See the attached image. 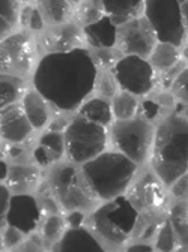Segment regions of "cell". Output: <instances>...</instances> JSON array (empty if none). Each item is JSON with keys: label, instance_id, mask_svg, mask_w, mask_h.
I'll use <instances>...</instances> for the list:
<instances>
[{"label": "cell", "instance_id": "1", "mask_svg": "<svg viewBox=\"0 0 188 252\" xmlns=\"http://www.w3.org/2000/svg\"><path fill=\"white\" fill-rule=\"evenodd\" d=\"M97 65L90 53L75 47L45 54L35 69V90L59 111L80 107L93 90Z\"/></svg>", "mask_w": 188, "mask_h": 252}, {"label": "cell", "instance_id": "2", "mask_svg": "<svg viewBox=\"0 0 188 252\" xmlns=\"http://www.w3.org/2000/svg\"><path fill=\"white\" fill-rule=\"evenodd\" d=\"M188 126L187 119L178 114L166 117L152 137V164L158 179L172 185L187 173L188 167Z\"/></svg>", "mask_w": 188, "mask_h": 252}, {"label": "cell", "instance_id": "3", "mask_svg": "<svg viewBox=\"0 0 188 252\" xmlns=\"http://www.w3.org/2000/svg\"><path fill=\"white\" fill-rule=\"evenodd\" d=\"M136 168L137 164L120 152H101L84 162L81 173L93 195L112 200L127 191Z\"/></svg>", "mask_w": 188, "mask_h": 252}, {"label": "cell", "instance_id": "4", "mask_svg": "<svg viewBox=\"0 0 188 252\" xmlns=\"http://www.w3.org/2000/svg\"><path fill=\"white\" fill-rule=\"evenodd\" d=\"M139 212L127 197L117 195L93 212L90 225L104 242L120 246L133 234Z\"/></svg>", "mask_w": 188, "mask_h": 252}, {"label": "cell", "instance_id": "5", "mask_svg": "<svg viewBox=\"0 0 188 252\" xmlns=\"http://www.w3.org/2000/svg\"><path fill=\"white\" fill-rule=\"evenodd\" d=\"M64 144L68 156L74 162L84 164L104 152L107 144V132L104 126L80 116L67 126Z\"/></svg>", "mask_w": 188, "mask_h": 252}, {"label": "cell", "instance_id": "6", "mask_svg": "<svg viewBox=\"0 0 188 252\" xmlns=\"http://www.w3.org/2000/svg\"><path fill=\"white\" fill-rule=\"evenodd\" d=\"M143 9L156 41L175 47L182 44L185 24L178 0H143Z\"/></svg>", "mask_w": 188, "mask_h": 252}, {"label": "cell", "instance_id": "7", "mask_svg": "<svg viewBox=\"0 0 188 252\" xmlns=\"http://www.w3.org/2000/svg\"><path fill=\"white\" fill-rule=\"evenodd\" d=\"M110 134L114 147L133 162L142 164L146 159L153 137V129L146 119L116 120Z\"/></svg>", "mask_w": 188, "mask_h": 252}, {"label": "cell", "instance_id": "8", "mask_svg": "<svg viewBox=\"0 0 188 252\" xmlns=\"http://www.w3.org/2000/svg\"><path fill=\"white\" fill-rule=\"evenodd\" d=\"M50 188L59 204L67 210L87 207L95 200L83 173L71 165L57 167L50 176Z\"/></svg>", "mask_w": 188, "mask_h": 252}, {"label": "cell", "instance_id": "9", "mask_svg": "<svg viewBox=\"0 0 188 252\" xmlns=\"http://www.w3.org/2000/svg\"><path fill=\"white\" fill-rule=\"evenodd\" d=\"M113 77L122 90L137 96L149 93L155 83L152 65L143 57L134 54H127L116 62Z\"/></svg>", "mask_w": 188, "mask_h": 252}, {"label": "cell", "instance_id": "10", "mask_svg": "<svg viewBox=\"0 0 188 252\" xmlns=\"http://www.w3.org/2000/svg\"><path fill=\"white\" fill-rule=\"evenodd\" d=\"M34 63V47L26 33H12L0 39V74L26 75Z\"/></svg>", "mask_w": 188, "mask_h": 252}, {"label": "cell", "instance_id": "11", "mask_svg": "<svg viewBox=\"0 0 188 252\" xmlns=\"http://www.w3.org/2000/svg\"><path fill=\"white\" fill-rule=\"evenodd\" d=\"M116 42L123 53L145 59L153 50L156 38L148 20L136 17L116 27Z\"/></svg>", "mask_w": 188, "mask_h": 252}, {"label": "cell", "instance_id": "12", "mask_svg": "<svg viewBox=\"0 0 188 252\" xmlns=\"http://www.w3.org/2000/svg\"><path fill=\"white\" fill-rule=\"evenodd\" d=\"M42 218L38 200L29 194H15L9 198L6 224L18 228L23 234L34 233Z\"/></svg>", "mask_w": 188, "mask_h": 252}, {"label": "cell", "instance_id": "13", "mask_svg": "<svg viewBox=\"0 0 188 252\" xmlns=\"http://www.w3.org/2000/svg\"><path fill=\"white\" fill-rule=\"evenodd\" d=\"M128 200L137 212H150L163 206L164 192L158 180L150 174H145L131 188Z\"/></svg>", "mask_w": 188, "mask_h": 252}, {"label": "cell", "instance_id": "14", "mask_svg": "<svg viewBox=\"0 0 188 252\" xmlns=\"http://www.w3.org/2000/svg\"><path fill=\"white\" fill-rule=\"evenodd\" d=\"M32 129L23 107L12 104L0 110V137L6 141L21 143L30 135Z\"/></svg>", "mask_w": 188, "mask_h": 252}, {"label": "cell", "instance_id": "15", "mask_svg": "<svg viewBox=\"0 0 188 252\" xmlns=\"http://www.w3.org/2000/svg\"><path fill=\"white\" fill-rule=\"evenodd\" d=\"M59 252H73V251H84V252H103L104 248L97 240L90 231L83 227H71L65 233H62L59 239V245L54 246Z\"/></svg>", "mask_w": 188, "mask_h": 252}, {"label": "cell", "instance_id": "16", "mask_svg": "<svg viewBox=\"0 0 188 252\" xmlns=\"http://www.w3.org/2000/svg\"><path fill=\"white\" fill-rule=\"evenodd\" d=\"M84 35L90 45L97 48H112L116 44V26L110 17H101L100 20L86 24Z\"/></svg>", "mask_w": 188, "mask_h": 252}, {"label": "cell", "instance_id": "17", "mask_svg": "<svg viewBox=\"0 0 188 252\" xmlns=\"http://www.w3.org/2000/svg\"><path fill=\"white\" fill-rule=\"evenodd\" d=\"M8 188L15 194H27L39 185V171L32 165H14L8 168Z\"/></svg>", "mask_w": 188, "mask_h": 252}, {"label": "cell", "instance_id": "18", "mask_svg": "<svg viewBox=\"0 0 188 252\" xmlns=\"http://www.w3.org/2000/svg\"><path fill=\"white\" fill-rule=\"evenodd\" d=\"M77 44H80V33L78 29L73 24H67L57 30H53L42 38V45L50 53L68 51L75 48Z\"/></svg>", "mask_w": 188, "mask_h": 252}, {"label": "cell", "instance_id": "19", "mask_svg": "<svg viewBox=\"0 0 188 252\" xmlns=\"http://www.w3.org/2000/svg\"><path fill=\"white\" fill-rule=\"evenodd\" d=\"M101 5L117 27L139 15L143 8V0H101Z\"/></svg>", "mask_w": 188, "mask_h": 252}, {"label": "cell", "instance_id": "20", "mask_svg": "<svg viewBox=\"0 0 188 252\" xmlns=\"http://www.w3.org/2000/svg\"><path fill=\"white\" fill-rule=\"evenodd\" d=\"M23 111L27 120L32 125V128H42L48 120L45 99L37 90L27 92L23 98Z\"/></svg>", "mask_w": 188, "mask_h": 252}, {"label": "cell", "instance_id": "21", "mask_svg": "<svg viewBox=\"0 0 188 252\" xmlns=\"http://www.w3.org/2000/svg\"><path fill=\"white\" fill-rule=\"evenodd\" d=\"M24 92V81L20 77L0 74V110L17 104L18 99L23 96Z\"/></svg>", "mask_w": 188, "mask_h": 252}, {"label": "cell", "instance_id": "22", "mask_svg": "<svg viewBox=\"0 0 188 252\" xmlns=\"http://www.w3.org/2000/svg\"><path fill=\"white\" fill-rule=\"evenodd\" d=\"M112 107L109 102H106L104 99L95 98V99H89L86 102L81 104L80 108V116L93 122L98 123L101 126H106L109 123H112Z\"/></svg>", "mask_w": 188, "mask_h": 252}, {"label": "cell", "instance_id": "23", "mask_svg": "<svg viewBox=\"0 0 188 252\" xmlns=\"http://www.w3.org/2000/svg\"><path fill=\"white\" fill-rule=\"evenodd\" d=\"M150 62L155 68L158 69H169L172 68L175 63L179 62V53H178V48L172 44H167V42H158L155 44L153 50L150 51Z\"/></svg>", "mask_w": 188, "mask_h": 252}, {"label": "cell", "instance_id": "24", "mask_svg": "<svg viewBox=\"0 0 188 252\" xmlns=\"http://www.w3.org/2000/svg\"><path fill=\"white\" fill-rule=\"evenodd\" d=\"M137 110H139V102L136 99V94L122 90L120 93H117L113 96L112 113L116 116L117 120L133 119L136 116Z\"/></svg>", "mask_w": 188, "mask_h": 252}, {"label": "cell", "instance_id": "25", "mask_svg": "<svg viewBox=\"0 0 188 252\" xmlns=\"http://www.w3.org/2000/svg\"><path fill=\"white\" fill-rule=\"evenodd\" d=\"M18 21L17 0H0V39L5 38Z\"/></svg>", "mask_w": 188, "mask_h": 252}, {"label": "cell", "instance_id": "26", "mask_svg": "<svg viewBox=\"0 0 188 252\" xmlns=\"http://www.w3.org/2000/svg\"><path fill=\"white\" fill-rule=\"evenodd\" d=\"M45 17L53 23L65 21L70 15V3L67 0H39Z\"/></svg>", "mask_w": 188, "mask_h": 252}, {"label": "cell", "instance_id": "27", "mask_svg": "<svg viewBox=\"0 0 188 252\" xmlns=\"http://www.w3.org/2000/svg\"><path fill=\"white\" fill-rule=\"evenodd\" d=\"M39 146L48 153V156L51 158V161H59L62 155H64L65 150V144H64V138L59 132H47L41 137L39 140Z\"/></svg>", "mask_w": 188, "mask_h": 252}, {"label": "cell", "instance_id": "28", "mask_svg": "<svg viewBox=\"0 0 188 252\" xmlns=\"http://www.w3.org/2000/svg\"><path fill=\"white\" fill-rule=\"evenodd\" d=\"M169 220L175 230L178 242H181V245L184 248H187V210H185V206L181 204V206L173 207Z\"/></svg>", "mask_w": 188, "mask_h": 252}, {"label": "cell", "instance_id": "29", "mask_svg": "<svg viewBox=\"0 0 188 252\" xmlns=\"http://www.w3.org/2000/svg\"><path fill=\"white\" fill-rule=\"evenodd\" d=\"M178 239L175 234V230L170 224V220H164L161 228L158 230V236H156V249L163 252H170L176 248Z\"/></svg>", "mask_w": 188, "mask_h": 252}, {"label": "cell", "instance_id": "30", "mask_svg": "<svg viewBox=\"0 0 188 252\" xmlns=\"http://www.w3.org/2000/svg\"><path fill=\"white\" fill-rule=\"evenodd\" d=\"M65 228V220L57 215H50L42 227V236L47 242H56L60 239Z\"/></svg>", "mask_w": 188, "mask_h": 252}, {"label": "cell", "instance_id": "31", "mask_svg": "<svg viewBox=\"0 0 188 252\" xmlns=\"http://www.w3.org/2000/svg\"><path fill=\"white\" fill-rule=\"evenodd\" d=\"M116 87H117V83H116L113 74H100V75L97 74L93 89H97V92L101 94V96H106V98L114 96Z\"/></svg>", "mask_w": 188, "mask_h": 252}, {"label": "cell", "instance_id": "32", "mask_svg": "<svg viewBox=\"0 0 188 252\" xmlns=\"http://www.w3.org/2000/svg\"><path fill=\"white\" fill-rule=\"evenodd\" d=\"M38 192H39L38 194L39 195L38 203H39L41 209L48 212V213H51V215H56L59 212L60 206H59V201H57V198L54 197V194L51 191L50 185H42Z\"/></svg>", "mask_w": 188, "mask_h": 252}, {"label": "cell", "instance_id": "33", "mask_svg": "<svg viewBox=\"0 0 188 252\" xmlns=\"http://www.w3.org/2000/svg\"><path fill=\"white\" fill-rule=\"evenodd\" d=\"M187 83H188V72L187 69H184L172 83V90L175 93V96H178L179 99H182L184 102H187Z\"/></svg>", "mask_w": 188, "mask_h": 252}, {"label": "cell", "instance_id": "34", "mask_svg": "<svg viewBox=\"0 0 188 252\" xmlns=\"http://www.w3.org/2000/svg\"><path fill=\"white\" fill-rule=\"evenodd\" d=\"M21 242H23V233L15 227L8 225V228L5 230V234H3L2 245H5L6 248H15Z\"/></svg>", "mask_w": 188, "mask_h": 252}, {"label": "cell", "instance_id": "35", "mask_svg": "<svg viewBox=\"0 0 188 252\" xmlns=\"http://www.w3.org/2000/svg\"><path fill=\"white\" fill-rule=\"evenodd\" d=\"M9 189L0 185V228L6 224V213H8V206H9Z\"/></svg>", "mask_w": 188, "mask_h": 252}, {"label": "cell", "instance_id": "36", "mask_svg": "<svg viewBox=\"0 0 188 252\" xmlns=\"http://www.w3.org/2000/svg\"><path fill=\"white\" fill-rule=\"evenodd\" d=\"M187 185H188V177L187 173L182 174L181 177H178L170 186H172V194L176 198H185L187 197Z\"/></svg>", "mask_w": 188, "mask_h": 252}, {"label": "cell", "instance_id": "37", "mask_svg": "<svg viewBox=\"0 0 188 252\" xmlns=\"http://www.w3.org/2000/svg\"><path fill=\"white\" fill-rule=\"evenodd\" d=\"M185 68H184V65L182 63H175V65L172 66V68H169V69H166V72H164V75H163V87H170L172 86V83L175 81V78L184 71Z\"/></svg>", "mask_w": 188, "mask_h": 252}, {"label": "cell", "instance_id": "38", "mask_svg": "<svg viewBox=\"0 0 188 252\" xmlns=\"http://www.w3.org/2000/svg\"><path fill=\"white\" fill-rule=\"evenodd\" d=\"M34 156H35V161H37L41 167H48L50 164H53L51 158L48 156V153H47L41 146H38V147L35 149Z\"/></svg>", "mask_w": 188, "mask_h": 252}, {"label": "cell", "instance_id": "39", "mask_svg": "<svg viewBox=\"0 0 188 252\" xmlns=\"http://www.w3.org/2000/svg\"><path fill=\"white\" fill-rule=\"evenodd\" d=\"M29 26L32 30H41L44 27V20H42V15L38 9H32V12H30Z\"/></svg>", "mask_w": 188, "mask_h": 252}, {"label": "cell", "instance_id": "40", "mask_svg": "<svg viewBox=\"0 0 188 252\" xmlns=\"http://www.w3.org/2000/svg\"><path fill=\"white\" fill-rule=\"evenodd\" d=\"M6 153H8V156L11 158V159H15V161H21V159H24V156H26L24 150L21 147H18V146L8 147L6 149Z\"/></svg>", "mask_w": 188, "mask_h": 252}, {"label": "cell", "instance_id": "41", "mask_svg": "<svg viewBox=\"0 0 188 252\" xmlns=\"http://www.w3.org/2000/svg\"><path fill=\"white\" fill-rule=\"evenodd\" d=\"M67 120L65 119H56V120H53L51 122V125H50V131H53V132H60V131H64V128H67Z\"/></svg>", "mask_w": 188, "mask_h": 252}, {"label": "cell", "instance_id": "42", "mask_svg": "<svg viewBox=\"0 0 188 252\" xmlns=\"http://www.w3.org/2000/svg\"><path fill=\"white\" fill-rule=\"evenodd\" d=\"M68 222H70V227H81V222H83V215L75 212V213H71L68 216Z\"/></svg>", "mask_w": 188, "mask_h": 252}, {"label": "cell", "instance_id": "43", "mask_svg": "<svg viewBox=\"0 0 188 252\" xmlns=\"http://www.w3.org/2000/svg\"><path fill=\"white\" fill-rule=\"evenodd\" d=\"M128 251H130V252H150V251H152V246L143 245V243H136V245L130 246Z\"/></svg>", "mask_w": 188, "mask_h": 252}, {"label": "cell", "instance_id": "44", "mask_svg": "<svg viewBox=\"0 0 188 252\" xmlns=\"http://www.w3.org/2000/svg\"><path fill=\"white\" fill-rule=\"evenodd\" d=\"M98 62L101 63V65H109V63H113V56L110 54H106L104 51H100L98 53Z\"/></svg>", "mask_w": 188, "mask_h": 252}, {"label": "cell", "instance_id": "45", "mask_svg": "<svg viewBox=\"0 0 188 252\" xmlns=\"http://www.w3.org/2000/svg\"><path fill=\"white\" fill-rule=\"evenodd\" d=\"M32 9H34V8H30V6H27V8L23 9V12H21V23H23V24H27V23H29L30 12H32Z\"/></svg>", "mask_w": 188, "mask_h": 252}, {"label": "cell", "instance_id": "46", "mask_svg": "<svg viewBox=\"0 0 188 252\" xmlns=\"http://www.w3.org/2000/svg\"><path fill=\"white\" fill-rule=\"evenodd\" d=\"M8 174V167L3 161H0V180H5Z\"/></svg>", "mask_w": 188, "mask_h": 252}, {"label": "cell", "instance_id": "47", "mask_svg": "<svg viewBox=\"0 0 188 252\" xmlns=\"http://www.w3.org/2000/svg\"><path fill=\"white\" fill-rule=\"evenodd\" d=\"M67 2H73V3H78V2H81V0H67Z\"/></svg>", "mask_w": 188, "mask_h": 252}, {"label": "cell", "instance_id": "48", "mask_svg": "<svg viewBox=\"0 0 188 252\" xmlns=\"http://www.w3.org/2000/svg\"><path fill=\"white\" fill-rule=\"evenodd\" d=\"M178 2H179V3H184V2H187V0H178Z\"/></svg>", "mask_w": 188, "mask_h": 252}, {"label": "cell", "instance_id": "49", "mask_svg": "<svg viewBox=\"0 0 188 252\" xmlns=\"http://www.w3.org/2000/svg\"><path fill=\"white\" fill-rule=\"evenodd\" d=\"M0 249H2V239H0Z\"/></svg>", "mask_w": 188, "mask_h": 252}]
</instances>
